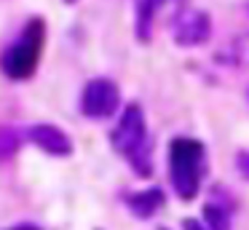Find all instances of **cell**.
<instances>
[{
  "instance_id": "cell-8",
  "label": "cell",
  "mask_w": 249,
  "mask_h": 230,
  "mask_svg": "<svg viewBox=\"0 0 249 230\" xmlns=\"http://www.w3.org/2000/svg\"><path fill=\"white\" fill-rule=\"evenodd\" d=\"M169 0H142L140 11H137V37L140 40H150V24H153V14L161 8Z\"/></svg>"
},
{
  "instance_id": "cell-10",
  "label": "cell",
  "mask_w": 249,
  "mask_h": 230,
  "mask_svg": "<svg viewBox=\"0 0 249 230\" xmlns=\"http://www.w3.org/2000/svg\"><path fill=\"white\" fill-rule=\"evenodd\" d=\"M204 217L212 230H231V219L220 206H204Z\"/></svg>"
},
{
  "instance_id": "cell-2",
  "label": "cell",
  "mask_w": 249,
  "mask_h": 230,
  "mask_svg": "<svg viewBox=\"0 0 249 230\" xmlns=\"http://www.w3.org/2000/svg\"><path fill=\"white\" fill-rule=\"evenodd\" d=\"M169 169H172V185L179 198L190 201L196 198L204 171V144L196 139H174L169 150Z\"/></svg>"
},
{
  "instance_id": "cell-9",
  "label": "cell",
  "mask_w": 249,
  "mask_h": 230,
  "mask_svg": "<svg viewBox=\"0 0 249 230\" xmlns=\"http://www.w3.org/2000/svg\"><path fill=\"white\" fill-rule=\"evenodd\" d=\"M17 150H19V134L14 131V128L0 126V160L11 158Z\"/></svg>"
},
{
  "instance_id": "cell-12",
  "label": "cell",
  "mask_w": 249,
  "mask_h": 230,
  "mask_svg": "<svg viewBox=\"0 0 249 230\" xmlns=\"http://www.w3.org/2000/svg\"><path fill=\"white\" fill-rule=\"evenodd\" d=\"M14 230H38V228H33V225H19V228H14Z\"/></svg>"
},
{
  "instance_id": "cell-7",
  "label": "cell",
  "mask_w": 249,
  "mask_h": 230,
  "mask_svg": "<svg viewBox=\"0 0 249 230\" xmlns=\"http://www.w3.org/2000/svg\"><path fill=\"white\" fill-rule=\"evenodd\" d=\"M129 209L137 214V217H153L158 209L163 206V193L161 190H142V193H131L126 198Z\"/></svg>"
},
{
  "instance_id": "cell-6",
  "label": "cell",
  "mask_w": 249,
  "mask_h": 230,
  "mask_svg": "<svg viewBox=\"0 0 249 230\" xmlns=\"http://www.w3.org/2000/svg\"><path fill=\"white\" fill-rule=\"evenodd\" d=\"M30 139L38 144L40 150L51 155H70L72 153V142L62 128L56 126H49V123H40V126H33L30 128Z\"/></svg>"
},
{
  "instance_id": "cell-3",
  "label": "cell",
  "mask_w": 249,
  "mask_h": 230,
  "mask_svg": "<svg viewBox=\"0 0 249 230\" xmlns=\"http://www.w3.org/2000/svg\"><path fill=\"white\" fill-rule=\"evenodd\" d=\"M40 43H43V21L33 19L27 24V30L22 32L19 43H14L11 48H6L0 67L8 78L14 80H24L35 72L38 67V53H40Z\"/></svg>"
},
{
  "instance_id": "cell-5",
  "label": "cell",
  "mask_w": 249,
  "mask_h": 230,
  "mask_svg": "<svg viewBox=\"0 0 249 230\" xmlns=\"http://www.w3.org/2000/svg\"><path fill=\"white\" fill-rule=\"evenodd\" d=\"M212 35V21H209V14L198 8H188L177 16L174 21V40L179 46H201L206 43Z\"/></svg>"
},
{
  "instance_id": "cell-11",
  "label": "cell",
  "mask_w": 249,
  "mask_h": 230,
  "mask_svg": "<svg viewBox=\"0 0 249 230\" xmlns=\"http://www.w3.org/2000/svg\"><path fill=\"white\" fill-rule=\"evenodd\" d=\"M182 230H206V228L198 222V219H185V222H182Z\"/></svg>"
},
{
  "instance_id": "cell-13",
  "label": "cell",
  "mask_w": 249,
  "mask_h": 230,
  "mask_svg": "<svg viewBox=\"0 0 249 230\" xmlns=\"http://www.w3.org/2000/svg\"><path fill=\"white\" fill-rule=\"evenodd\" d=\"M65 3H70V5H72V3H78V0H65Z\"/></svg>"
},
{
  "instance_id": "cell-1",
  "label": "cell",
  "mask_w": 249,
  "mask_h": 230,
  "mask_svg": "<svg viewBox=\"0 0 249 230\" xmlns=\"http://www.w3.org/2000/svg\"><path fill=\"white\" fill-rule=\"evenodd\" d=\"M113 147L118 153L129 155L137 174L147 177L153 171L150 144H147V128H145V112H142L140 105H129L124 110L118 126L113 128Z\"/></svg>"
},
{
  "instance_id": "cell-4",
  "label": "cell",
  "mask_w": 249,
  "mask_h": 230,
  "mask_svg": "<svg viewBox=\"0 0 249 230\" xmlns=\"http://www.w3.org/2000/svg\"><path fill=\"white\" fill-rule=\"evenodd\" d=\"M118 99H121L118 86L107 78H97L86 86L81 105H83V112H86L89 118H107L115 112Z\"/></svg>"
}]
</instances>
